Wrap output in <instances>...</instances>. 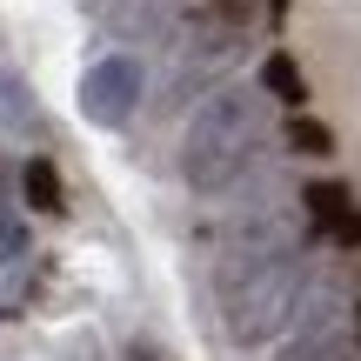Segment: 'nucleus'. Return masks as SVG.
Segmentation results:
<instances>
[{
  "mask_svg": "<svg viewBox=\"0 0 361 361\" xmlns=\"http://www.w3.org/2000/svg\"><path fill=\"white\" fill-rule=\"evenodd\" d=\"M13 255H20V221L0 207V261H13Z\"/></svg>",
  "mask_w": 361,
  "mask_h": 361,
  "instance_id": "obj_9",
  "label": "nucleus"
},
{
  "mask_svg": "<svg viewBox=\"0 0 361 361\" xmlns=\"http://www.w3.org/2000/svg\"><path fill=\"white\" fill-rule=\"evenodd\" d=\"M20 188H27V207H40V214H67V188H61V168H54L47 154H34V161H27Z\"/></svg>",
  "mask_w": 361,
  "mask_h": 361,
  "instance_id": "obj_6",
  "label": "nucleus"
},
{
  "mask_svg": "<svg viewBox=\"0 0 361 361\" xmlns=\"http://www.w3.org/2000/svg\"><path fill=\"white\" fill-rule=\"evenodd\" d=\"M134 101H141V67H134L128 54H107V61H94L87 74H80V114H87L94 128H121V121L134 114Z\"/></svg>",
  "mask_w": 361,
  "mask_h": 361,
  "instance_id": "obj_3",
  "label": "nucleus"
},
{
  "mask_svg": "<svg viewBox=\"0 0 361 361\" xmlns=\"http://www.w3.org/2000/svg\"><path fill=\"white\" fill-rule=\"evenodd\" d=\"M128 361H154V355H147V348H134V355H128Z\"/></svg>",
  "mask_w": 361,
  "mask_h": 361,
  "instance_id": "obj_11",
  "label": "nucleus"
},
{
  "mask_svg": "<svg viewBox=\"0 0 361 361\" xmlns=\"http://www.w3.org/2000/svg\"><path fill=\"white\" fill-rule=\"evenodd\" d=\"M288 141H295V154H308V161L335 154V134H328L322 121H308V114H295V121H288Z\"/></svg>",
  "mask_w": 361,
  "mask_h": 361,
  "instance_id": "obj_8",
  "label": "nucleus"
},
{
  "mask_svg": "<svg viewBox=\"0 0 361 361\" xmlns=\"http://www.w3.org/2000/svg\"><path fill=\"white\" fill-rule=\"evenodd\" d=\"M0 128H7V134H34V128H40L34 87H27L13 67H0Z\"/></svg>",
  "mask_w": 361,
  "mask_h": 361,
  "instance_id": "obj_5",
  "label": "nucleus"
},
{
  "mask_svg": "<svg viewBox=\"0 0 361 361\" xmlns=\"http://www.w3.org/2000/svg\"><path fill=\"white\" fill-rule=\"evenodd\" d=\"M268 7H274V13H281V7H288V0H268Z\"/></svg>",
  "mask_w": 361,
  "mask_h": 361,
  "instance_id": "obj_12",
  "label": "nucleus"
},
{
  "mask_svg": "<svg viewBox=\"0 0 361 361\" xmlns=\"http://www.w3.org/2000/svg\"><path fill=\"white\" fill-rule=\"evenodd\" d=\"M295 361H355L348 348H308V355H295Z\"/></svg>",
  "mask_w": 361,
  "mask_h": 361,
  "instance_id": "obj_10",
  "label": "nucleus"
},
{
  "mask_svg": "<svg viewBox=\"0 0 361 361\" xmlns=\"http://www.w3.org/2000/svg\"><path fill=\"white\" fill-rule=\"evenodd\" d=\"M301 301V255L295 247H247V255H228L221 268V314H228V335L241 348L255 341H274L288 328Z\"/></svg>",
  "mask_w": 361,
  "mask_h": 361,
  "instance_id": "obj_2",
  "label": "nucleus"
},
{
  "mask_svg": "<svg viewBox=\"0 0 361 361\" xmlns=\"http://www.w3.org/2000/svg\"><path fill=\"white\" fill-rule=\"evenodd\" d=\"M261 94H274V101H288L301 114V101H308V80H301V67L288 61V54H268L261 61Z\"/></svg>",
  "mask_w": 361,
  "mask_h": 361,
  "instance_id": "obj_7",
  "label": "nucleus"
},
{
  "mask_svg": "<svg viewBox=\"0 0 361 361\" xmlns=\"http://www.w3.org/2000/svg\"><path fill=\"white\" fill-rule=\"evenodd\" d=\"M308 214L335 247H361V207H355V194L341 188V180H314L308 188Z\"/></svg>",
  "mask_w": 361,
  "mask_h": 361,
  "instance_id": "obj_4",
  "label": "nucleus"
},
{
  "mask_svg": "<svg viewBox=\"0 0 361 361\" xmlns=\"http://www.w3.org/2000/svg\"><path fill=\"white\" fill-rule=\"evenodd\" d=\"M261 147H268V101L247 87H228L207 107H194L188 134H180V174L194 194H221L228 180L255 168Z\"/></svg>",
  "mask_w": 361,
  "mask_h": 361,
  "instance_id": "obj_1",
  "label": "nucleus"
}]
</instances>
